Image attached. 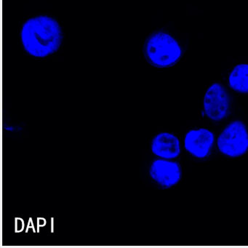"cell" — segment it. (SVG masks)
<instances>
[{
	"label": "cell",
	"mask_w": 248,
	"mask_h": 248,
	"mask_svg": "<svg viewBox=\"0 0 248 248\" xmlns=\"http://www.w3.org/2000/svg\"><path fill=\"white\" fill-rule=\"evenodd\" d=\"M230 107V95L226 88L220 82L212 83L203 98L205 115L213 121H221L227 117Z\"/></svg>",
	"instance_id": "cell-4"
},
{
	"label": "cell",
	"mask_w": 248,
	"mask_h": 248,
	"mask_svg": "<svg viewBox=\"0 0 248 248\" xmlns=\"http://www.w3.org/2000/svg\"><path fill=\"white\" fill-rule=\"evenodd\" d=\"M182 45L176 37L164 30L154 31L148 36L143 47L145 60L157 69L172 67L184 56Z\"/></svg>",
	"instance_id": "cell-2"
},
{
	"label": "cell",
	"mask_w": 248,
	"mask_h": 248,
	"mask_svg": "<svg viewBox=\"0 0 248 248\" xmlns=\"http://www.w3.org/2000/svg\"><path fill=\"white\" fill-rule=\"evenodd\" d=\"M231 89L240 94H248V63L235 65L228 77Z\"/></svg>",
	"instance_id": "cell-8"
},
{
	"label": "cell",
	"mask_w": 248,
	"mask_h": 248,
	"mask_svg": "<svg viewBox=\"0 0 248 248\" xmlns=\"http://www.w3.org/2000/svg\"><path fill=\"white\" fill-rule=\"evenodd\" d=\"M20 42L28 56L37 59L56 54L63 45L64 33L54 17L37 15L24 21L19 32Z\"/></svg>",
	"instance_id": "cell-1"
},
{
	"label": "cell",
	"mask_w": 248,
	"mask_h": 248,
	"mask_svg": "<svg viewBox=\"0 0 248 248\" xmlns=\"http://www.w3.org/2000/svg\"><path fill=\"white\" fill-rule=\"evenodd\" d=\"M149 175L151 179L162 188H172L181 181L182 168L178 162L159 158L151 163Z\"/></svg>",
	"instance_id": "cell-5"
},
{
	"label": "cell",
	"mask_w": 248,
	"mask_h": 248,
	"mask_svg": "<svg viewBox=\"0 0 248 248\" xmlns=\"http://www.w3.org/2000/svg\"><path fill=\"white\" fill-rule=\"evenodd\" d=\"M151 150L155 156L166 159H173L181 155V142L173 133L162 132L154 136Z\"/></svg>",
	"instance_id": "cell-7"
},
{
	"label": "cell",
	"mask_w": 248,
	"mask_h": 248,
	"mask_svg": "<svg viewBox=\"0 0 248 248\" xmlns=\"http://www.w3.org/2000/svg\"><path fill=\"white\" fill-rule=\"evenodd\" d=\"M220 153L231 158L239 157L248 151V130L240 120L229 123L217 139Z\"/></svg>",
	"instance_id": "cell-3"
},
{
	"label": "cell",
	"mask_w": 248,
	"mask_h": 248,
	"mask_svg": "<svg viewBox=\"0 0 248 248\" xmlns=\"http://www.w3.org/2000/svg\"><path fill=\"white\" fill-rule=\"evenodd\" d=\"M215 135L207 128L192 129L187 132L184 138L186 150L198 159L208 156L214 145Z\"/></svg>",
	"instance_id": "cell-6"
}]
</instances>
